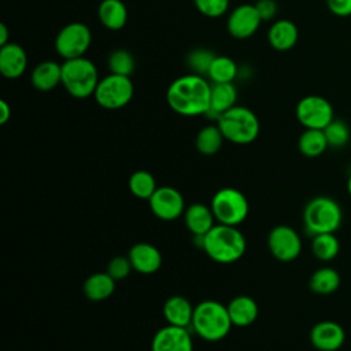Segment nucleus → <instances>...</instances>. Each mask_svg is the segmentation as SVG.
Segmentation results:
<instances>
[{"instance_id":"obj_1","label":"nucleus","mask_w":351,"mask_h":351,"mask_svg":"<svg viewBox=\"0 0 351 351\" xmlns=\"http://www.w3.org/2000/svg\"><path fill=\"white\" fill-rule=\"evenodd\" d=\"M211 84L200 74L176 78L167 88L166 100L170 108L184 117L206 115L210 110Z\"/></svg>"},{"instance_id":"obj_2","label":"nucleus","mask_w":351,"mask_h":351,"mask_svg":"<svg viewBox=\"0 0 351 351\" xmlns=\"http://www.w3.org/2000/svg\"><path fill=\"white\" fill-rule=\"evenodd\" d=\"M199 240V247L214 262L228 265L243 258L247 243L244 234L237 226L218 223L214 225L204 236H193Z\"/></svg>"},{"instance_id":"obj_3","label":"nucleus","mask_w":351,"mask_h":351,"mask_svg":"<svg viewBox=\"0 0 351 351\" xmlns=\"http://www.w3.org/2000/svg\"><path fill=\"white\" fill-rule=\"evenodd\" d=\"M191 326L203 340L219 341L229 335L233 324L226 306L217 300H203L193 308Z\"/></svg>"},{"instance_id":"obj_4","label":"nucleus","mask_w":351,"mask_h":351,"mask_svg":"<svg viewBox=\"0 0 351 351\" xmlns=\"http://www.w3.org/2000/svg\"><path fill=\"white\" fill-rule=\"evenodd\" d=\"M303 225L310 236L335 233L343 221L340 204L328 196H317L308 200L303 208Z\"/></svg>"},{"instance_id":"obj_5","label":"nucleus","mask_w":351,"mask_h":351,"mask_svg":"<svg viewBox=\"0 0 351 351\" xmlns=\"http://www.w3.org/2000/svg\"><path fill=\"white\" fill-rule=\"evenodd\" d=\"M217 125L225 140L239 145L252 143L259 134V121L256 115L252 110L243 106H234L221 114L217 119Z\"/></svg>"},{"instance_id":"obj_6","label":"nucleus","mask_w":351,"mask_h":351,"mask_svg":"<svg viewBox=\"0 0 351 351\" xmlns=\"http://www.w3.org/2000/svg\"><path fill=\"white\" fill-rule=\"evenodd\" d=\"M99 81L95 63L85 56L64 60L62 64V85L75 99L92 96Z\"/></svg>"},{"instance_id":"obj_7","label":"nucleus","mask_w":351,"mask_h":351,"mask_svg":"<svg viewBox=\"0 0 351 351\" xmlns=\"http://www.w3.org/2000/svg\"><path fill=\"white\" fill-rule=\"evenodd\" d=\"M211 211L218 223L237 226L248 215L250 206L244 193L236 188H221L211 197Z\"/></svg>"},{"instance_id":"obj_8","label":"nucleus","mask_w":351,"mask_h":351,"mask_svg":"<svg viewBox=\"0 0 351 351\" xmlns=\"http://www.w3.org/2000/svg\"><path fill=\"white\" fill-rule=\"evenodd\" d=\"M134 86L130 77L110 73L99 81L93 97L106 110H119L132 100Z\"/></svg>"},{"instance_id":"obj_9","label":"nucleus","mask_w":351,"mask_h":351,"mask_svg":"<svg viewBox=\"0 0 351 351\" xmlns=\"http://www.w3.org/2000/svg\"><path fill=\"white\" fill-rule=\"evenodd\" d=\"M90 43V29L82 22H71L59 30L55 38V49L59 56L69 60L84 56L89 49Z\"/></svg>"},{"instance_id":"obj_10","label":"nucleus","mask_w":351,"mask_h":351,"mask_svg":"<svg viewBox=\"0 0 351 351\" xmlns=\"http://www.w3.org/2000/svg\"><path fill=\"white\" fill-rule=\"evenodd\" d=\"M296 118L306 129L324 130L335 119L333 107L325 97L308 95L296 104Z\"/></svg>"},{"instance_id":"obj_11","label":"nucleus","mask_w":351,"mask_h":351,"mask_svg":"<svg viewBox=\"0 0 351 351\" xmlns=\"http://www.w3.org/2000/svg\"><path fill=\"white\" fill-rule=\"evenodd\" d=\"M267 247L277 261L292 262L302 252V240L293 228L277 225L267 236Z\"/></svg>"},{"instance_id":"obj_12","label":"nucleus","mask_w":351,"mask_h":351,"mask_svg":"<svg viewBox=\"0 0 351 351\" xmlns=\"http://www.w3.org/2000/svg\"><path fill=\"white\" fill-rule=\"evenodd\" d=\"M148 204L152 214L162 221H174L185 213L184 196L173 186H158Z\"/></svg>"},{"instance_id":"obj_13","label":"nucleus","mask_w":351,"mask_h":351,"mask_svg":"<svg viewBox=\"0 0 351 351\" xmlns=\"http://www.w3.org/2000/svg\"><path fill=\"white\" fill-rule=\"evenodd\" d=\"M261 22L262 18L255 4H241L233 8L229 14L226 29L232 37L243 40L255 34Z\"/></svg>"},{"instance_id":"obj_14","label":"nucleus","mask_w":351,"mask_h":351,"mask_svg":"<svg viewBox=\"0 0 351 351\" xmlns=\"http://www.w3.org/2000/svg\"><path fill=\"white\" fill-rule=\"evenodd\" d=\"M151 351H193V340L188 328L167 324L154 335Z\"/></svg>"},{"instance_id":"obj_15","label":"nucleus","mask_w":351,"mask_h":351,"mask_svg":"<svg viewBox=\"0 0 351 351\" xmlns=\"http://www.w3.org/2000/svg\"><path fill=\"white\" fill-rule=\"evenodd\" d=\"M310 341L319 351H337L346 341V332L335 321H319L310 330Z\"/></svg>"},{"instance_id":"obj_16","label":"nucleus","mask_w":351,"mask_h":351,"mask_svg":"<svg viewBox=\"0 0 351 351\" xmlns=\"http://www.w3.org/2000/svg\"><path fill=\"white\" fill-rule=\"evenodd\" d=\"M133 270L141 274H152L158 271L162 266V254L160 251L149 243H137L134 244L128 254Z\"/></svg>"},{"instance_id":"obj_17","label":"nucleus","mask_w":351,"mask_h":351,"mask_svg":"<svg viewBox=\"0 0 351 351\" xmlns=\"http://www.w3.org/2000/svg\"><path fill=\"white\" fill-rule=\"evenodd\" d=\"M27 67V56L25 49L15 44L8 43L0 47V73L8 80L19 78Z\"/></svg>"},{"instance_id":"obj_18","label":"nucleus","mask_w":351,"mask_h":351,"mask_svg":"<svg viewBox=\"0 0 351 351\" xmlns=\"http://www.w3.org/2000/svg\"><path fill=\"white\" fill-rule=\"evenodd\" d=\"M184 221L193 236H204L215 223L211 207L204 203H193L185 208Z\"/></svg>"},{"instance_id":"obj_19","label":"nucleus","mask_w":351,"mask_h":351,"mask_svg":"<svg viewBox=\"0 0 351 351\" xmlns=\"http://www.w3.org/2000/svg\"><path fill=\"white\" fill-rule=\"evenodd\" d=\"M226 308L233 326H239V328H245L252 325L256 321L258 313H259L256 302L247 295H240L233 298L226 304Z\"/></svg>"},{"instance_id":"obj_20","label":"nucleus","mask_w":351,"mask_h":351,"mask_svg":"<svg viewBox=\"0 0 351 351\" xmlns=\"http://www.w3.org/2000/svg\"><path fill=\"white\" fill-rule=\"evenodd\" d=\"M193 306L191 302L180 295L170 296L163 304V317L169 325L188 328L192 322Z\"/></svg>"},{"instance_id":"obj_21","label":"nucleus","mask_w":351,"mask_h":351,"mask_svg":"<svg viewBox=\"0 0 351 351\" xmlns=\"http://www.w3.org/2000/svg\"><path fill=\"white\" fill-rule=\"evenodd\" d=\"M30 81L37 90L49 92L62 84V64L53 60L38 63L30 75Z\"/></svg>"},{"instance_id":"obj_22","label":"nucleus","mask_w":351,"mask_h":351,"mask_svg":"<svg viewBox=\"0 0 351 351\" xmlns=\"http://www.w3.org/2000/svg\"><path fill=\"white\" fill-rule=\"evenodd\" d=\"M237 90L233 82L228 84H211V97H210V110L206 115L218 119L221 114L230 110L236 106Z\"/></svg>"},{"instance_id":"obj_23","label":"nucleus","mask_w":351,"mask_h":351,"mask_svg":"<svg viewBox=\"0 0 351 351\" xmlns=\"http://www.w3.org/2000/svg\"><path fill=\"white\" fill-rule=\"evenodd\" d=\"M299 37L296 25L288 19L276 21L267 33L269 44L277 51H288L295 47Z\"/></svg>"},{"instance_id":"obj_24","label":"nucleus","mask_w":351,"mask_h":351,"mask_svg":"<svg viewBox=\"0 0 351 351\" xmlns=\"http://www.w3.org/2000/svg\"><path fill=\"white\" fill-rule=\"evenodd\" d=\"M97 15L101 25L110 30H119L128 22V10L122 0H101Z\"/></svg>"},{"instance_id":"obj_25","label":"nucleus","mask_w":351,"mask_h":351,"mask_svg":"<svg viewBox=\"0 0 351 351\" xmlns=\"http://www.w3.org/2000/svg\"><path fill=\"white\" fill-rule=\"evenodd\" d=\"M115 280L107 273L90 274L82 287L84 295L93 302H101L110 298L115 291Z\"/></svg>"},{"instance_id":"obj_26","label":"nucleus","mask_w":351,"mask_h":351,"mask_svg":"<svg viewBox=\"0 0 351 351\" xmlns=\"http://www.w3.org/2000/svg\"><path fill=\"white\" fill-rule=\"evenodd\" d=\"M308 287L314 293L330 295L340 287V274L333 267H319L311 274Z\"/></svg>"},{"instance_id":"obj_27","label":"nucleus","mask_w":351,"mask_h":351,"mask_svg":"<svg viewBox=\"0 0 351 351\" xmlns=\"http://www.w3.org/2000/svg\"><path fill=\"white\" fill-rule=\"evenodd\" d=\"M328 147L325 133L321 129H306L298 141L300 154L307 158H317L322 155Z\"/></svg>"},{"instance_id":"obj_28","label":"nucleus","mask_w":351,"mask_h":351,"mask_svg":"<svg viewBox=\"0 0 351 351\" xmlns=\"http://www.w3.org/2000/svg\"><path fill=\"white\" fill-rule=\"evenodd\" d=\"M237 75V66L233 59L225 55H215L210 64L207 77L213 84L233 82Z\"/></svg>"},{"instance_id":"obj_29","label":"nucleus","mask_w":351,"mask_h":351,"mask_svg":"<svg viewBox=\"0 0 351 351\" xmlns=\"http://www.w3.org/2000/svg\"><path fill=\"white\" fill-rule=\"evenodd\" d=\"M340 251L339 239L335 233H321L313 236L311 252L321 262L333 261Z\"/></svg>"},{"instance_id":"obj_30","label":"nucleus","mask_w":351,"mask_h":351,"mask_svg":"<svg viewBox=\"0 0 351 351\" xmlns=\"http://www.w3.org/2000/svg\"><path fill=\"white\" fill-rule=\"evenodd\" d=\"M223 140V134L221 133L218 125H207L199 130L195 144L200 154L210 156L221 149Z\"/></svg>"},{"instance_id":"obj_31","label":"nucleus","mask_w":351,"mask_h":351,"mask_svg":"<svg viewBox=\"0 0 351 351\" xmlns=\"http://www.w3.org/2000/svg\"><path fill=\"white\" fill-rule=\"evenodd\" d=\"M129 191L138 199L149 200L156 191V180L147 170H137L129 178Z\"/></svg>"},{"instance_id":"obj_32","label":"nucleus","mask_w":351,"mask_h":351,"mask_svg":"<svg viewBox=\"0 0 351 351\" xmlns=\"http://www.w3.org/2000/svg\"><path fill=\"white\" fill-rule=\"evenodd\" d=\"M108 69L111 74L130 77L134 70V58L126 49H115L108 56Z\"/></svg>"},{"instance_id":"obj_33","label":"nucleus","mask_w":351,"mask_h":351,"mask_svg":"<svg viewBox=\"0 0 351 351\" xmlns=\"http://www.w3.org/2000/svg\"><path fill=\"white\" fill-rule=\"evenodd\" d=\"M326 141L329 147L341 148L350 140V129L346 122L340 119H333L325 129H324Z\"/></svg>"},{"instance_id":"obj_34","label":"nucleus","mask_w":351,"mask_h":351,"mask_svg":"<svg viewBox=\"0 0 351 351\" xmlns=\"http://www.w3.org/2000/svg\"><path fill=\"white\" fill-rule=\"evenodd\" d=\"M214 58H215V55L208 49H195L188 55L186 62H188L189 67L195 71V74H200V75L206 74L207 75L210 64L214 60Z\"/></svg>"},{"instance_id":"obj_35","label":"nucleus","mask_w":351,"mask_h":351,"mask_svg":"<svg viewBox=\"0 0 351 351\" xmlns=\"http://www.w3.org/2000/svg\"><path fill=\"white\" fill-rule=\"evenodd\" d=\"M200 14L208 18H218L229 8V0H193Z\"/></svg>"},{"instance_id":"obj_36","label":"nucleus","mask_w":351,"mask_h":351,"mask_svg":"<svg viewBox=\"0 0 351 351\" xmlns=\"http://www.w3.org/2000/svg\"><path fill=\"white\" fill-rule=\"evenodd\" d=\"M133 266L129 256H115L107 265V273L115 280H123L129 276Z\"/></svg>"},{"instance_id":"obj_37","label":"nucleus","mask_w":351,"mask_h":351,"mask_svg":"<svg viewBox=\"0 0 351 351\" xmlns=\"http://www.w3.org/2000/svg\"><path fill=\"white\" fill-rule=\"evenodd\" d=\"M329 11L336 16L351 15V0H326Z\"/></svg>"},{"instance_id":"obj_38","label":"nucleus","mask_w":351,"mask_h":351,"mask_svg":"<svg viewBox=\"0 0 351 351\" xmlns=\"http://www.w3.org/2000/svg\"><path fill=\"white\" fill-rule=\"evenodd\" d=\"M262 21H270L277 12V3L274 0H259L255 4Z\"/></svg>"},{"instance_id":"obj_39","label":"nucleus","mask_w":351,"mask_h":351,"mask_svg":"<svg viewBox=\"0 0 351 351\" xmlns=\"http://www.w3.org/2000/svg\"><path fill=\"white\" fill-rule=\"evenodd\" d=\"M11 118V107L5 100H0V123L4 125Z\"/></svg>"},{"instance_id":"obj_40","label":"nucleus","mask_w":351,"mask_h":351,"mask_svg":"<svg viewBox=\"0 0 351 351\" xmlns=\"http://www.w3.org/2000/svg\"><path fill=\"white\" fill-rule=\"evenodd\" d=\"M8 44V29L4 23H0V47Z\"/></svg>"},{"instance_id":"obj_41","label":"nucleus","mask_w":351,"mask_h":351,"mask_svg":"<svg viewBox=\"0 0 351 351\" xmlns=\"http://www.w3.org/2000/svg\"><path fill=\"white\" fill-rule=\"evenodd\" d=\"M347 191H348V195L351 196V174H350V177L347 180Z\"/></svg>"}]
</instances>
